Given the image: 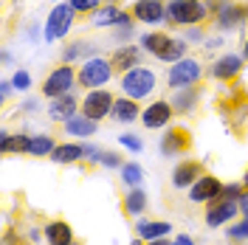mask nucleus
<instances>
[{
    "mask_svg": "<svg viewBox=\"0 0 248 245\" xmlns=\"http://www.w3.org/2000/svg\"><path fill=\"white\" fill-rule=\"evenodd\" d=\"M172 245H195V240H192L189 234H178V237L172 240Z\"/></svg>",
    "mask_w": 248,
    "mask_h": 245,
    "instance_id": "43",
    "label": "nucleus"
},
{
    "mask_svg": "<svg viewBox=\"0 0 248 245\" xmlns=\"http://www.w3.org/2000/svg\"><path fill=\"white\" fill-rule=\"evenodd\" d=\"M144 245H172L167 237H161V240H150V243H144Z\"/></svg>",
    "mask_w": 248,
    "mask_h": 245,
    "instance_id": "45",
    "label": "nucleus"
},
{
    "mask_svg": "<svg viewBox=\"0 0 248 245\" xmlns=\"http://www.w3.org/2000/svg\"><path fill=\"white\" fill-rule=\"evenodd\" d=\"M186 51H189V43H186L184 37H178V40H175V37H172L170 40V46L164 48V54H161V57H158V60L161 62H178V60H184L186 57Z\"/></svg>",
    "mask_w": 248,
    "mask_h": 245,
    "instance_id": "31",
    "label": "nucleus"
},
{
    "mask_svg": "<svg viewBox=\"0 0 248 245\" xmlns=\"http://www.w3.org/2000/svg\"><path fill=\"white\" fill-rule=\"evenodd\" d=\"M172 116H175L172 102L155 99L153 105H147V107L141 110V124H144L147 130H161V127H167V124L172 122Z\"/></svg>",
    "mask_w": 248,
    "mask_h": 245,
    "instance_id": "11",
    "label": "nucleus"
},
{
    "mask_svg": "<svg viewBox=\"0 0 248 245\" xmlns=\"http://www.w3.org/2000/svg\"><path fill=\"white\" fill-rule=\"evenodd\" d=\"M113 77V65L110 60L105 57H91V60L82 62V68H79L77 74V82L82 88H88V91H99V88H105Z\"/></svg>",
    "mask_w": 248,
    "mask_h": 245,
    "instance_id": "4",
    "label": "nucleus"
},
{
    "mask_svg": "<svg viewBox=\"0 0 248 245\" xmlns=\"http://www.w3.org/2000/svg\"><path fill=\"white\" fill-rule=\"evenodd\" d=\"M119 175H122V184L127 186V189L144 184V169H141V164H136V161H127V164L119 169Z\"/></svg>",
    "mask_w": 248,
    "mask_h": 245,
    "instance_id": "30",
    "label": "nucleus"
},
{
    "mask_svg": "<svg viewBox=\"0 0 248 245\" xmlns=\"http://www.w3.org/2000/svg\"><path fill=\"white\" fill-rule=\"evenodd\" d=\"M113 3H116V0H113Z\"/></svg>",
    "mask_w": 248,
    "mask_h": 245,
    "instance_id": "52",
    "label": "nucleus"
},
{
    "mask_svg": "<svg viewBox=\"0 0 248 245\" xmlns=\"http://www.w3.org/2000/svg\"><path fill=\"white\" fill-rule=\"evenodd\" d=\"M12 91H15V85H12V79H3V82H0V99L6 102V99L12 96Z\"/></svg>",
    "mask_w": 248,
    "mask_h": 245,
    "instance_id": "42",
    "label": "nucleus"
},
{
    "mask_svg": "<svg viewBox=\"0 0 248 245\" xmlns=\"http://www.w3.org/2000/svg\"><path fill=\"white\" fill-rule=\"evenodd\" d=\"M110 119H113V122H119V124H133L136 119H141L139 102H136V99H130V96H124V99H116Z\"/></svg>",
    "mask_w": 248,
    "mask_h": 245,
    "instance_id": "24",
    "label": "nucleus"
},
{
    "mask_svg": "<svg viewBox=\"0 0 248 245\" xmlns=\"http://www.w3.org/2000/svg\"><path fill=\"white\" fill-rule=\"evenodd\" d=\"M113 105H116V99H113L110 91H91L82 99V113L93 122H102L113 113Z\"/></svg>",
    "mask_w": 248,
    "mask_h": 245,
    "instance_id": "9",
    "label": "nucleus"
},
{
    "mask_svg": "<svg viewBox=\"0 0 248 245\" xmlns=\"http://www.w3.org/2000/svg\"><path fill=\"white\" fill-rule=\"evenodd\" d=\"M71 245H79V243H71Z\"/></svg>",
    "mask_w": 248,
    "mask_h": 245,
    "instance_id": "49",
    "label": "nucleus"
},
{
    "mask_svg": "<svg viewBox=\"0 0 248 245\" xmlns=\"http://www.w3.org/2000/svg\"><path fill=\"white\" fill-rule=\"evenodd\" d=\"M170 34H164V31H147L144 37H141V48H144V54H153L155 60L164 54V48L170 46Z\"/></svg>",
    "mask_w": 248,
    "mask_h": 245,
    "instance_id": "28",
    "label": "nucleus"
},
{
    "mask_svg": "<svg viewBox=\"0 0 248 245\" xmlns=\"http://www.w3.org/2000/svg\"><path fill=\"white\" fill-rule=\"evenodd\" d=\"M54 3H60V0H54Z\"/></svg>",
    "mask_w": 248,
    "mask_h": 245,
    "instance_id": "50",
    "label": "nucleus"
},
{
    "mask_svg": "<svg viewBox=\"0 0 248 245\" xmlns=\"http://www.w3.org/2000/svg\"><path fill=\"white\" fill-rule=\"evenodd\" d=\"M240 214L248 217V189L243 192V198H240Z\"/></svg>",
    "mask_w": 248,
    "mask_h": 245,
    "instance_id": "44",
    "label": "nucleus"
},
{
    "mask_svg": "<svg viewBox=\"0 0 248 245\" xmlns=\"http://www.w3.org/2000/svg\"><path fill=\"white\" fill-rule=\"evenodd\" d=\"M102 155H105L102 147H96V144H85V161H88V164H102Z\"/></svg>",
    "mask_w": 248,
    "mask_h": 245,
    "instance_id": "38",
    "label": "nucleus"
},
{
    "mask_svg": "<svg viewBox=\"0 0 248 245\" xmlns=\"http://www.w3.org/2000/svg\"><path fill=\"white\" fill-rule=\"evenodd\" d=\"M40 107H43L40 99H23V102H20V113H37Z\"/></svg>",
    "mask_w": 248,
    "mask_h": 245,
    "instance_id": "41",
    "label": "nucleus"
},
{
    "mask_svg": "<svg viewBox=\"0 0 248 245\" xmlns=\"http://www.w3.org/2000/svg\"><path fill=\"white\" fill-rule=\"evenodd\" d=\"M141 54H144V48L141 46H119L113 54H110V65H113V71H122L127 74L130 68H139L141 65Z\"/></svg>",
    "mask_w": 248,
    "mask_h": 245,
    "instance_id": "15",
    "label": "nucleus"
},
{
    "mask_svg": "<svg viewBox=\"0 0 248 245\" xmlns=\"http://www.w3.org/2000/svg\"><path fill=\"white\" fill-rule=\"evenodd\" d=\"M74 9L71 3H54V9L48 12L46 23H43V37L46 43H54V40H65L68 31L74 29Z\"/></svg>",
    "mask_w": 248,
    "mask_h": 245,
    "instance_id": "2",
    "label": "nucleus"
},
{
    "mask_svg": "<svg viewBox=\"0 0 248 245\" xmlns=\"http://www.w3.org/2000/svg\"><path fill=\"white\" fill-rule=\"evenodd\" d=\"M209 9H215V29L217 31H234L246 23L248 12L234 0H203Z\"/></svg>",
    "mask_w": 248,
    "mask_h": 245,
    "instance_id": "5",
    "label": "nucleus"
},
{
    "mask_svg": "<svg viewBox=\"0 0 248 245\" xmlns=\"http://www.w3.org/2000/svg\"><path fill=\"white\" fill-rule=\"evenodd\" d=\"M243 71V57L240 54H223V57H217L212 62V77L220 79V82H226V79H234L237 74Z\"/></svg>",
    "mask_w": 248,
    "mask_h": 245,
    "instance_id": "17",
    "label": "nucleus"
},
{
    "mask_svg": "<svg viewBox=\"0 0 248 245\" xmlns=\"http://www.w3.org/2000/svg\"><path fill=\"white\" fill-rule=\"evenodd\" d=\"M99 54V46L96 43H91V40H74V43H68L65 46V51H62V62H77V60H91V57H96Z\"/></svg>",
    "mask_w": 248,
    "mask_h": 245,
    "instance_id": "23",
    "label": "nucleus"
},
{
    "mask_svg": "<svg viewBox=\"0 0 248 245\" xmlns=\"http://www.w3.org/2000/svg\"><path fill=\"white\" fill-rule=\"evenodd\" d=\"M189 133L181 130V127H170L164 136H161V155L167 158H175V155H184L189 150Z\"/></svg>",
    "mask_w": 248,
    "mask_h": 245,
    "instance_id": "16",
    "label": "nucleus"
},
{
    "mask_svg": "<svg viewBox=\"0 0 248 245\" xmlns=\"http://www.w3.org/2000/svg\"><path fill=\"white\" fill-rule=\"evenodd\" d=\"M54 150H57L54 136H48V133H37V136H31V141H29V155L31 158H51Z\"/></svg>",
    "mask_w": 248,
    "mask_h": 245,
    "instance_id": "29",
    "label": "nucleus"
},
{
    "mask_svg": "<svg viewBox=\"0 0 248 245\" xmlns=\"http://www.w3.org/2000/svg\"><path fill=\"white\" fill-rule=\"evenodd\" d=\"M243 192H246V184H226V186H223V192H220V198H223V200H234V203H240Z\"/></svg>",
    "mask_w": 248,
    "mask_h": 245,
    "instance_id": "33",
    "label": "nucleus"
},
{
    "mask_svg": "<svg viewBox=\"0 0 248 245\" xmlns=\"http://www.w3.org/2000/svg\"><path fill=\"white\" fill-rule=\"evenodd\" d=\"M68 3H71V9H74L77 15H88V12L93 15V12H96V9L102 6L99 0H68Z\"/></svg>",
    "mask_w": 248,
    "mask_h": 245,
    "instance_id": "34",
    "label": "nucleus"
},
{
    "mask_svg": "<svg viewBox=\"0 0 248 245\" xmlns=\"http://www.w3.org/2000/svg\"><path fill=\"white\" fill-rule=\"evenodd\" d=\"M237 214H240V203H234V200L217 198L212 203H206V226L209 229H220V226L232 223Z\"/></svg>",
    "mask_w": 248,
    "mask_h": 245,
    "instance_id": "10",
    "label": "nucleus"
},
{
    "mask_svg": "<svg viewBox=\"0 0 248 245\" xmlns=\"http://www.w3.org/2000/svg\"><path fill=\"white\" fill-rule=\"evenodd\" d=\"M102 167L105 169H122L124 161H122L119 153H108V150H105V155H102Z\"/></svg>",
    "mask_w": 248,
    "mask_h": 245,
    "instance_id": "37",
    "label": "nucleus"
},
{
    "mask_svg": "<svg viewBox=\"0 0 248 245\" xmlns=\"http://www.w3.org/2000/svg\"><path fill=\"white\" fill-rule=\"evenodd\" d=\"M74 82H77V74H74V68H71L68 62H62L60 68H54V71H51V74L46 77V82H43V96H46V99H57V96H65V93H71Z\"/></svg>",
    "mask_w": 248,
    "mask_h": 245,
    "instance_id": "7",
    "label": "nucleus"
},
{
    "mask_svg": "<svg viewBox=\"0 0 248 245\" xmlns=\"http://www.w3.org/2000/svg\"><path fill=\"white\" fill-rule=\"evenodd\" d=\"M133 37H136V29H133V26H122V29L116 31V40L124 43V46H130V43H133Z\"/></svg>",
    "mask_w": 248,
    "mask_h": 245,
    "instance_id": "39",
    "label": "nucleus"
},
{
    "mask_svg": "<svg viewBox=\"0 0 248 245\" xmlns=\"http://www.w3.org/2000/svg\"><path fill=\"white\" fill-rule=\"evenodd\" d=\"M51 161L60 167H71L77 161H85V144L79 141H68V144H57V150L51 153Z\"/></svg>",
    "mask_w": 248,
    "mask_h": 245,
    "instance_id": "22",
    "label": "nucleus"
},
{
    "mask_svg": "<svg viewBox=\"0 0 248 245\" xmlns=\"http://www.w3.org/2000/svg\"><path fill=\"white\" fill-rule=\"evenodd\" d=\"M246 12H248V6H246Z\"/></svg>",
    "mask_w": 248,
    "mask_h": 245,
    "instance_id": "51",
    "label": "nucleus"
},
{
    "mask_svg": "<svg viewBox=\"0 0 248 245\" xmlns=\"http://www.w3.org/2000/svg\"><path fill=\"white\" fill-rule=\"evenodd\" d=\"M226 234H229L232 240H248V217H243L237 226H229V229H226Z\"/></svg>",
    "mask_w": 248,
    "mask_h": 245,
    "instance_id": "35",
    "label": "nucleus"
},
{
    "mask_svg": "<svg viewBox=\"0 0 248 245\" xmlns=\"http://www.w3.org/2000/svg\"><path fill=\"white\" fill-rule=\"evenodd\" d=\"M201 175L203 172H201V164L198 161H178L175 169H172V186L175 189H189Z\"/></svg>",
    "mask_w": 248,
    "mask_h": 245,
    "instance_id": "18",
    "label": "nucleus"
},
{
    "mask_svg": "<svg viewBox=\"0 0 248 245\" xmlns=\"http://www.w3.org/2000/svg\"><path fill=\"white\" fill-rule=\"evenodd\" d=\"M172 107L175 113H181V116H189V113H195L198 107V102H201V91L192 85V88H178V91H172Z\"/></svg>",
    "mask_w": 248,
    "mask_h": 245,
    "instance_id": "21",
    "label": "nucleus"
},
{
    "mask_svg": "<svg viewBox=\"0 0 248 245\" xmlns=\"http://www.w3.org/2000/svg\"><path fill=\"white\" fill-rule=\"evenodd\" d=\"M124 214L136 217L139 220L144 212H147V206H150V198H147V192L141 189V186H133V189H127V195H124Z\"/></svg>",
    "mask_w": 248,
    "mask_h": 245,
    "instance_id": "25",
    "label": "nucleus"
},
{
    "mask_svg": "<svg viewBox=\"0 0 248 245\" xmlns=\"http://www.w3.org/2000/svg\"><path fill=\"white\" fill-rule=\"evenodd\" d=\"M209 15V6L203 0H167V26L189 29L201 26Z\"/></svg>",
    "mask_w": 248,
    "mask_h": 245,
    "instance_id": "1",
    "label": "nucleus"
},
{
    "mask_svg": "<svg viewBox=\"0 0 248 245\" xmlns=\"http://www.w3.org/2000/svg\"><path fill=\"white\" fill-rule=\"evenodd\" d=\"M243 60L248 62V40H246V43H243Z\"/></svg>",
    "mask_w": 248,
    "mask_h": 245,
    "instance_id": "46",
    "label": "nucleus"
},
{
    "mask_svg": "<svg viewBox=\"0 0 248 245\" xmlns=\"http://www.w3.org/2000/svg\"><path fill=\"white\" fill-rule=\"evenodd\" d=\"M29 141L31 136H26V133H0V153L3 155H29Z\"/></svg>",
    "mask_w": 248,
    "mask_h": 245,
    "instance_id": "26",
    "label": "nucleus"
},
{
    "mask_svg": "<svg viewBox=\"0 0 248 245\" xmlns=\"http://www.w3.org/2000/svg\"><path fill=\"white\" fill-rule=\"evenodd\" d=\"M220 192H223V184L217 181L215 175H206L203 172L201 178L189 186V200L192 203H212V200L220 198Z\"/></svg>",
    "mask_w": 248,
    "mask_h": 245,
    "instance_id": "12",
    "label": "nucleus"
},
{
    "mask_svg": "<svg viewBox=\"0 0 248 245\" xmlns=\"http://www.w3.org/2000/svg\"><path fill=\"white\" fill-rule=\"evenodd\" d=\"M155 85H158L155 71L144 68V65L130 68L127 74H122V91H124V96H130V99H136V102H139V99H147V96L155 91Z\"/></svg>",
    "mask_w": 248,
    "mask_h": 245,
    "instance_id": "3",
    "label": "nucleus"
},
{
    "mask_svg": "<svg viewBox=\"0 0 248 245\" xmlns=\"http://www.w3.org/2000/svg\"><path fill=\"white\" fill-rule=\"evenodd\" d=\"M184 40H186V43H203V40H206V34H203L201 26H189V31H186Z\"/></svg>",
    "mask_w": 248,
    "mask_h": 245,
    "instance_id": "40",
    "label": "nucleus"
},
{
    "mask_svg": "<svg viewBox=\"0 0 248 245\" xmlns=\"http://www.w3.org/2000/svg\"><path fill=\"white\" fill-rule=\"evenodd\" d=\"M91 23L96 29H122V26H133V12H122L116 3H105L91 15Z\"/></svg>",
    "mask_w": 248,
    "mask_h": 245,
    "instance_id": "8",
    "label": "nucleus"
},
{
    "mask_svg": "<svg viewBox=\"0 0 248 245\" xmlns=\"http://www.w3.org/2000/svg\"><path fill=\"white\" fill-rule=\"evenodd\" d=\"M133 17L139 20V23H161V20H167V3L164 0H136V6H133Z\"/></svg>",
    "mask_w": 248,
    "mask_h": 245,
    "instance_id": "14",
    "label": "nucleus"
},
{
    "mask_svg": "<svg viewBox=\"0 0 248 245\" xmlns=\"http://www.w3.org/2000/svg\"><path fill=\"white\" fill-rule=\"evenodd\" d=\"M130 245H144V240H141V237H136V240H133Z\"/></svg>",
    "mask_w": 248,
    "mask_h": 245,
    "instance_id": "47",
    "label": "nucleus"
},
{
    "mask_svg": "<svg viewBox=\"0 0 248 245\" xmlns=\"http://www.w3.org/2000/svg\"><path fill=\"white\" fill-rule=\"evenodd\" d=\"M43 237H46L48 245H71V243H77V240H74V229H71V223H65V220H48L46 229H43Z\"/></svg>",
    "mask_w": 248,
    "mask_h": 245,
    "instance_id": "19",
    "label": "nucleus"
},
{
    "mask_svg": "<svg viewBox=\"0 0 248 245\" xmlns=\"http://www.w3.org/2000/svg\"><path fill=\"white\" fill-rule=\"evenodd\" d=\"M79 110V102L74 93H65V96H57V99H51L46 107V116L51 119V122L57 124H65L68 119H74Z\"/></svg>",
    "mask_w": 248,
    "mask_h": 245,
    "instance_id": "13",
    "label": "nucleus"
},
{
    "mask_svg": "<svg viewBox=\"0 0 248 245\" xmlns=\"http://www.w3.org/2000/svg\"><path fill=\"white\" fill-rule=\"evenodd\" d=\"M170 234H172V226L167 223V220H144V217L136 220V237H141L144 243L170 237Z\"/></svg>",
    "mask_w": 248,
    "mask_h": 245,
    "instance_id": "20",
    "label": "nucleus"
},
{
    "mask_svg": "<svg viewBox=\"0 0 248 245\" xmlns=\"http://www.w3.org/2000/svg\"><path fill=\"white\" fill-rule=\"evenodd\" d=\"M203 77V65L198 60H192V57H184V60L172 62L170 74H167V82H170L172 91H178V88H192V85H198Z\"/></svg>",
    "mask_w": 248,
    "mask_h": 245,
    "instance_id": "6",
    "label": "nucleus"
},
{
    "mask_svg": "<svg viewBox=\"0 0 248 245\" xmlns=\"http://www.w3.org/2000/svg\"><path fill=\"white\" fill-rule=\"evenodd\" d=\"M12 85H15V91H29V88H31V77H29V71L17 68L15 77H12Z\"/></svg>",
    "mask_w": 248,
    "mask_h": 245,
    "instance_id": "36",
    "label": "nucleus"
},
{
    "mask_svg": "<svg viewBox=\"0 0 248 245\" xmlns=\"http://www.w3.org/2000/svg\"><path fill=\"white\" fill-rule=\"evenodd\" d=\"M119 144H122L124 150H130V153H141L144 150V141L139 136H133V133H122L119 136Z\"/></svg>",
    "mask_w": 248,
    "mask_h": 245,
    "instance_id": "32",
    "label": "nucleus"
},
{
    "mask_svg": "<svg viewBox=\"0 0 248 245\" xmlns=\"http://www.w3.org/2000/svg\"><path fill=\"white\" fill-rule=\"evenodd\" d=\"M243 184H246V189H248V169H246V178H243Z\"/></svg>",
    "mask_w": 248,
    "mask_h": 245,
    "instance_id": "48",
    "label": "nucleus"
},
{
    "mask_svg": "<svg viewBox=\"0 0 248 245\" xmlns=\"http://www.w3.org/2000/svg\"><path fill=\"white\" fill-rule=\"evenodd\" d=\"M96 130H99V122H93V119H88L85 113H77L74 119H68L65 122V133L68 136H77V138H88L96 136Z\"/></svg>",
    "mask_w": 248,
    "mask_h": 245,
    "instance_id": "27",
    "label": "nucleus"
}]
</instances>
